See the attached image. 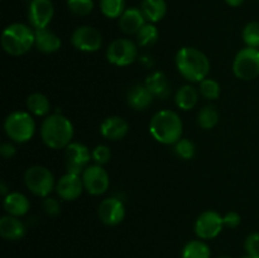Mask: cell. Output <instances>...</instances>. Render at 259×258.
Segmentation results:
<instances>
[{"label":"cell","instance_id":"1","mask_svg":"<svg viewBox=\"0 0 259 258\" xmlns=\"http://www.w3.org/2000/svg\"><path fill=\"white\" fill-rule=\"evenodd\" d=\"M175 61L180 75L189 82H201L210 72L209 58L197 48L182 47Z\"/></svg>","mask_w":259,"mask_h":258},{"label":"cell","instance_id":"2","mask_svg":"<svg viewBox=\"0 0 259 258\" xmlns=\"http://www.w3.org/2000/svg\"><path fill=\"white\" fill-rule=\"evenodd\" d=\"M40 137L48 148H66L73 138V125L65 115L53 113L43 120Z\"/></svg>","mask_w":259,"mask_h":258},{"label":"cell","instance_id":"3","mask_svg":"<svg viewBox=\"0 0 259 258\" xmlns=\"http://www.w3.org/2000/svg\"><path fill=\"white\" fill-rule=\"evenodd\" d=\"M184 124L177 113L161 110L153 115L149 123V133L158 143L175 144L182 138Z\"/></svg>","mask_w":259,"mask_h":258},{"label":"cell","instance_id":"4","mask_svg":"<svg viewBox=\"0 0 259 258\" xmlns=\"http://www.w3.org/2000/svg\"><path fill=\"white\" fill-rule=\"evenodd\" d=\"M35 32L23 23L8 25L2 34V47L8 55L23 56L34 46Z\"/></svg>","mask_w":259,"mask_h":258},{"label":"cell","instance_id":"5","mask_svg":"<svg viewBox=\"0 0 259 258\" xmlns=\"http://www.w3.org/2000/svg\"><path fill=\"white\" fill-rule=\"evenodd\" d=\"M4 131L15 143H27L34 136L35 121L30 113L13 111L5 119Z\"/></svg>","mask_w":259,"mask_h":258},{"label":"cell","instance_id":"6","mask_svg":"<svg viewBox=\"0 0 259 258\" xmlns=\"http://www.w3.org/2000/svg\"><path fill=\"white\" fill-rule=\"evenodd\" d=\"M24 182L33 195L39 197L50 196L56 187L53 174L45 166H32L25 171Z\"/></svg>","mask_w":259,"mask_h":258},{"label":"cell","instance_id":"7","mask_svg":"<svg viewBox=\"0 0 259 258\" xmlns=\"http://www.w3.org/2000/svg\"><path fill=\"white\" fill-rule=\"evenodd\" d=\"M233 72L235 77L243 81L254 80L259 76V50L258 48H242L235 55L233 62Z\"/></svg>","mask_w":259,"mask_h":258},{"label":"cell","instance_id":"8","mask_svg":"<svg viewBox=\"0 0 259 258\" xmlns=\"http://www.w3.org/2000/svg\"><path fill=\"white\" fill-rule=\"evenodd\" d=\"M137 56H138L137 45L128 38H119L113 40L106 50V58L109 62L120 67L133 63Z\"/></svg>","mask_w":259,"mask_h":258},{"label":"cell","instance_id":"9","mask_svg":"<svg viewBox=\"0 0 259 258\" xmlns=\"http://www.w3.org/2000/svg\"><path fill=\"white\" fill-rule=\"evenodd\" d=\"M71 43L77 51L86 53L96 52L103 46V35L96 28L90 25H81L73 30Z\"/></svg>","mask_w":259,"mask_h":258},{"label":"cell","instance_id":"10","mask_svg":"<svg viewBox=\"0 0 259 258\" xmlns=\"http://www.w3.org/2000/svg\"><path fill=\"white\" fill-rule=\"evenodd\" d=\"M65 158L67 172L82 175V172L88 168V166H90L89 162L93 158V154L85 144L78 143V142H71L66 147Z\"/></svg>","mask_w":259,"mask_h":258},{"label":"cell","instance_id":"11","mask_svg":"<svg viewBox=\"0 0 259 258\" xmlns=\"http://www.w3.org/2000/svg\"><path fill=\"white\" fill-rule=\"evenodd\" d=\"M83 182V187L86 191L93 196H100L105 194L109 189L110 180L108 172L100 164H91L81 175Z\"/></svg>","mask_w":259,"mask_h":258},{"label":"cell","instance_id":"12","mask_svg":"<svg viewBox=\"0 0 259 258\" xmlns=\"http://www.w3.org/2000/svg\"><path fill=\"white\" fill-rule=\"evenodd\" d=\"M224 223L223 217L214 210H207L199 215L195 223V233L202 240L214 239L222 233Z\"/></svg>","mask_w":259,"mask_h":258},{"label":"cell","instance_id":"13","mask_svg":"<svg viewBox=\"0 0 259 258\" xmlns=\"http://www.w3.org/2000/svg\"><path fill=\"white\" fill-rule=\"evenodd\" d=\"M55 15V8L51 0H32L28 5V20L35 29L47 28Z\"/></svg>","mask_w":259,"mask_h":258},{"label":"cell","instance_id":"14","mask_svg":"<svg viewBox=\"0 0 259 258\" xmlns=\"http://www.w3.org/2000/svg\"><path fill=\"white\" fill-rule=\"evenodd\" d=\"M99 219L109 227H115L120 224L125 218V206L124 202L118 197H108L103 200L98 209Z\"/></svg>","mask_w":259,"mask_h":258},{"label":"cell","instance_id":"15","mask_svg":"<svg viewBox=\"0 0 259 258\" xmlns=\"http://www.w3.org/2000/svg\"><path fill=\"white\" fill-rule=\"evenodd\" d=\"M85 190L82 182V177L80 175L70 174L67 172L63 175L56 184V192L61 200L65 201H73V200L78 199Z\"/></svg>","mask_w":259,"mask_h":258},{"label":"cell","instance_id":"16","mask_svg":"<svg viewBox=\"0 0 259 258\" xmlns=\"http://www.w3.org/2000/svg\"><path fill=\"white\" fill-rule=\"evenodd\" d=\"M129 124L121 116H109L101 123V136L109 141H120L128 134Z\"/></svg>","mask_w":259,"mask_h":258},{"label":"cell","instance_id":"17","mask_svg":"<svg viewBox=\"0 0 259 258\" xmlns=\"http://www.w3.org/2000/svg\"><path fill=\"white\" fill-rule=\"evenodd\" d=\"M144 24H146V18L142 13V9L138 8L125 9V12L119 18V28L124 34H137Z\"/></svg>","mask_w":259,"mask_h":258},{"label":"cell","instance_id":"18","mask_svg":"<svg viewBox=\"0 0 259 258\" xmlns=\"http://www.w3.org/2000/svg\"><path fill=\"white\" fill-rule=\"evenodd\" d=\"M153 98L151 91L146 85H134L129 89L126 94V103L132 109L137 111L146 110L153 103Z\"/></svg>","mask_w":259,"mask_h":258},{"label":"cell","instance_id":"19","mask_svg":"<svg viewBox=\"0 0 259 258\" xmlns=\"http://www.w3.org/2000/svg\"><path fill=\"white\" fill-rule=\"evenodd\" d=\"M144 85L147 86L152 95L158 99H167L171 95V86L167 76L162 71H154L149 73L146 78Z\"/></svg>","mask_w":259,"mask_h":258},{"label":"cell","instance_id":"20","mask_svg":"<svg viewBox=\"0 0 259 258\" xmlns=\"http://www.w3.org/2000/svg\"><path fill=\"white\" fill-rule=\"evenodd\" d=\"M25 225L17 217L4 215L0 219V235L7 240H19L24 237Z\"/></svg>","mask_w":259,"mask_h":258},{"label":"cell","instance_id":"21","mask_svg":"<svg viewBox=\"0 0 259 258\" xmlns=\"http://www.w3.org/2000/svg\"><path fill=\"white\" fill-rule=\"evenodd\" d=\"M4 210L13 217H23L30 209V202L25 195L20 192H9L3 201Z\"/></svg>","mask_w":259,"mask_h":258},{"label":"cell","instance_id":"22","mask_svg":"<svg viewBox=\"0 0 259 258\" xmlns=\"http://www.w3.org/2000/svg\"><path fill=\"white\" fill-rule=\"evenodd\" d=\"M34 46L43 53H55L61 48V38L48 28L35 29Z\"/></svg>","mask_w":259,"mask_h":258},{"label":"cell","instance_id":"23","mask_svg":"<svg viewBox=\"0 0 259 258\" xmlns=\"http://www.w3.org/2000/svg\"><path fill=\"white\" fill-rule=\"evenodd\" d=\"M197 100H199V94L196 89L191 85H184L176 91L175 94V103L177 108L184 111H189L196 106Z\"/></svg>","mask_w":259,"mask_h":258},{"label":"cell","instance_id":"24","mask_svg":"<svg viewBox=\"0 0 259 258\" xmlns=\"http://www.w3.org/2000/svg\"><path fill=\"white\" fill-rule=\"evenodd\" d=\"M142 13L149 23H157L164 18L167 13L166 0H143Z\"/></svg>","mask_w":259,"mask_h":258},{"label":"cell","instance_id":"25","mask_svg":"<svg viewBox=\"0 0 259 258\" xmlns=\"http://www.w3.org/2000/svg\"><path fill=\"white\" fill-rule=\"evenodd\" d=\"M27 109L30 114L35 116H45L50 114L51 103L46 95L40 93H34L28 96Z\"/></svg>","mask_w":259,"mask_h":258},{"label":"cell","instance_id":"26","mask_svg":"<svg viewBox=\"0 0 259 258\" xmlns=\"http://www.w3.org/2000/svg\"><path fill=\"white\" fill-rule=\"evenodd\" d=\"M209 245L202 240H190L182 249V258H210Z\"/></svg>","mask_w":259,"mask_h":258},{"label":"cell","instance_id":"27","mask_svg":"<svg viewBox=\"0 0 259 258\" xmlns=\"http://www.w3.org/2000/svg\"><path fill=\"white\" fill-rule=\"evenodd\" d=\"M100 10L109 19L120 18L125 12V0H100Z\"/></svg>","mask_w":259,"mask_h":258},{"label":"cell","instance_id":"28","mask_svg":"<svg viewBox=\"0 0 259 258\" xmlns=\"http://www.w3.org/2000/svg\"><path fill=\"white\" fill-rule=\"evenodd\" d=\"M219 121V113L212 105H206L197 114V123L202 129H212Z\"/></svg>","mask_w":259,"mask_h":258},{"label":"cell","instance_id":"29","mask_svg":"<svg viewBox=\"0 0 259 258\" xmlns=\"http://www.w3.org/2000/svg\"><path fill=\"white\" fill-rule=\"evenodd\" d=\"M159 33L156 25L153 23H146L137 33V42L142 47H148V46L154 45L158 40Z\"/></svg>","mask_w":259,"mask_h":258},{"label":"cell","instance_id":"30","mask_svg":"<svg viewBox=\"0 0 259 258\" xmlns=\"http://www.w3.org/2000/svg\"><path fill=\"white\" fill-rule=\"evenodd\" d=\"M243 40L247 47L259 50V22H250L243 29Z\"/></svg>","mask_w":259,"mask_h":258},{"label":"cell","instance_id":"31","mask_svg":"<svg viewBox=\"0 0 259 258\" xmlns=\"http://www.w3.org/2000/svg\"><path fill=\"white\" fill-rule=\"evenodd\" d=\"M200 94L207 100H217L220 96V85L212 78H205L200 82Z\"/></svg>","mask_w":259,"mask_h":258},{"label":"cell","instance_id":"32","mask_svg":"<svg viewBox=\"0 0 259 258\" xmlns=\"http://www.w3.org/2000/svg\"><path fill=\"white\" fill-rule=\"evenodd\" d=\"M67 8L78 17H86L94 10V0H67Z\"/></svg>","mask_w":259,"mask_h":258},{"label":"cell","instance_id":"33","mask_svg":"<svg viewBox=\"0 0 259 258\" xmlns=\"http://www.w3.org/2000/svg\"><path fill=\"white\" fill-rule=\"evenodd\" d=\"M195 152H196L195 144L190 139L181 138L175 143V153L181 159H191L195 156Z\"/></svg>","mask_w":259,"mask_h":258},{"label":"cell","instance_id":"34","mask_svg":"<svg viewBox=\"0 0 259 258\" xmlns=\"http://www.w3.org/2000/svg\"><path fill=\"white\" fill-rule=\"evenodd\" d=\"M93 154V159L96 164H100V166H104V164L108 163L111 158V151L108 146L105 144H99L91 152Z\"/></svg>","mask_w":259,"mask_h":258},{"label":"cell","instance_id":"35","mask_svg":"<svg viewBox=\"0 0 259 258\" xmlns=\"http://www.w3.org/2000/svg\"><path fill=\"white\" fill-rule=\"evenodd\" d=\"M247 254L253 258H259V232L252 233L247 237L244 243Z\"/></svg>","mask_w":259,"mask_h":258},{"label":"cell","instance_id":"36","mask_svg":"<svg viewBox=\"0 0 259 258\" xmlns=\"http://www.w3.org/2000/svg\"><path fill=\"white\" fill-rule=\"evenodd\" d=\"M42 207H43V211L46 212L47 215L50 217H57L58 214L61 212V206H60V202L57 201L56 199L53 197H45L42 202Z\"/></svg>","mask_w":259,"mask_h":258},{"label":"cell","instance_id":"37","mask_svg":"<svg viewBox=\"0 0 259 258\" xmlns=\"http://www.w3.org/2000/svg\"><path fill=\"white\" fill-rule=\"evenodd\" d=\"M240 222H242V218H240V215L238 214L237 211H229L227 212V214L223 217V223H224V227L227 228H230V229H234V228H237L238 225L240 224Z\"/></svg>","mask_w":259,"mask_h":258},{"label":"cell","instance_id":"38","mask_svg":"<svg viewBox=\"0 0 259 258\" xmlns=\"http://www.w3.org/2000/svg\"><path fill=\"white\" fill-rule=\"evenodd\" d=\"M15 153H17V148H15V146L12 142H4V143H2V146H0V154L4 158H12V157H14Z\"/></svg>","mask_w":259,"mask_h":258},{"label":"cell","instance_id":"39","mask_svg":"<svg viewBox=\"0 0 259 258\" xmlns=\"http://www.w3.org/2000/svg\"><path fill=\"white\" fill-rule=\"evenodd\" d=\"M225 3H227L228 5H230V7L237 8V7H240V5L244 3V0H225Z\"/></svg>","mask_w":259,"mask_h":258},{"label":"cell","instance_id":"40","mask_svg":"<svg viewBox=\"0 0 259 258\" xmlns=\"http://www.w3.org/2000/svg\"><path fill=\"white\" fill-rule=\"evenodd\" d=\"M0 194H2L4 197L9 194V192H8V186L4 181L0 182Z\"/></svg>","mask_w":259,"mask_h":258},{"label":"cell","instance_id":"41","mask_svg":"<svg viewBox=\"0 0 259 258\" xmlns=\"http://www.w3.org/2000/svg\"><path fill=\"white\" fill-rule=\"evenodd\" d=\"M242 258H253V257H250V255H248V254H247V255H243Z\"/></svg>","mask_w":259,"mask_h":258},{"label":"cell","instance_id":"42","mask_svg":"<svg viewBox=\"0 0 259 258\" xmlns=\"http://www.w3.org/2000/svg\"><path fill=\"white\" fill-rule=\"evenodd\" d=\"M219 258H232V257H228V255H223V257H219Z\"/></svg>","mask_w":259,"mask_h":258},{"label":"cell","instance_id":"43","mask_svg":"<svg viewBox=\"0 0 259 258\" xmlns=\"http://www.w3.org/2000/svg\"><path fill=\"white\" fill-rule=\"evenodd\" d=\"M28 2H32V0H28Z\"/></svg>","mask_w":259,"mask_h":258}]
</instances>
